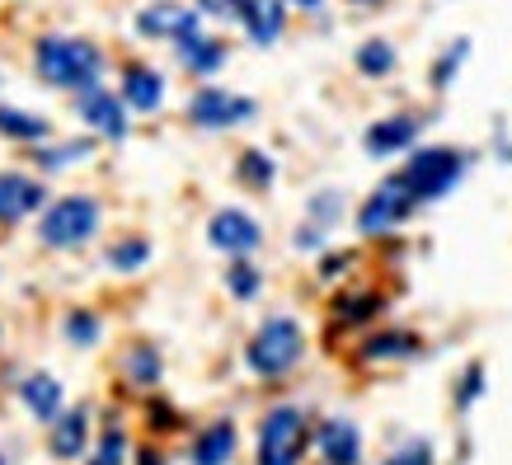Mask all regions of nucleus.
I'll use <instances>...</instances> for the list:
<instances>
[{"instance_id": "1", "label": "nucleus", "mask_w": 512, "mask_h": 465, "mask_svg": "<svg viewBox=\"0 0 512 465\" xmlns=\"http://www.w3.org/2000/svg\"><path fill=\"white\" fill-rule=\"evenodd\" d=\"M33 71L47 80V85H57V90H90L99 85V71H104V52L85 38H62V33H52V38H38L33 47Z\"/></svg>"}, {"instance_id": "2", "label": "nucleus", "mask_w": 512, "mask_h": 465, "mask_svg": "<svg viewBox=\"0 0 512 465\" xmlns=\"http://www.w3.org/2000/svg\"><path fill=\"white\" fill-rule=\"evenodd\" d=\"M470 155L456 151V146H419V151H409V165H404V184L414 188V198L423 202H437L447 198L451 188L461 184V174H466Z\"/></svg>"}, {"instance_id": "3", "label": "nucleus", "mask_w": 512, "mask_h": 465, "mask_svg": "<svg viewBox=\"0 0 512 465\" xmlns=\"http://www.w3.org/2000/svg\"><path fill=\"white\" fill-rule=\"evenodd\" d=\"M301 353H306V334H301L292 315H268L245 348L249 367L259 376H287L301 362Z\"/></svg>"}, {"instance_id": "4", "label": "nucleus", "mask_w": 512, "mask_h": 465, "mask_svg": "<svg viewBox=\"0 0 512 465\" xmlns=\"http://www.w3.org/2000/svg\"><path fill=\"white\" fill-rule=\"evenodd\" d=\"M306 442H311L306 414L296 404H278L259 423V465H301Z\"/></svg>"}, {"instance_id": "5", "label": "nucleus", "mask_w": 512, "mask_h": 465, "mask_svg": "<svg viewBox=\"0 0 512 465\" xmlns=\"http://www.w3.org/2000/svg\"><path fill=\"white\" fill-rule=\"evenodd\" d=\"M99 231V202L85 198V193H71V198H57L38 221V240L47 249H76L85 245L90 235Z\"/></svg>"}, {"instance_id": "6", "label": "nucleus", "mask_w": 512, "mask_h": 465, "mask_svg": "<svg viewBox=\"0 0 512 465\" xmlns=\"http://www.w3.org/2000/svg\"><path fill=\"white\" fill-rule=\"evenodd\" d=\"M414 207H419V198H414V188L404 184V174H390V179L376 184L372 198L357 207V231L362 235H390L395 226H404V221L414 217Z\"/></svg>"}, {"instance_id": "7", "label": "nucleus", "mask_w": 512, "mask_h": 465, "mask_svg": "<svg viewBox=\"0 0 512 465\" xmlns=\"http://www.w3.org/2000/svg\"><path fill=\"white\" fill-rule=\"evenodd\" d=\"M254 99H245V94H231L221 90V85H202V90H193V99H188V123L207 127V132H221V127H240L254 118Z\"/></svg>"}, {"instance_id": "8", "label": "nucleus", "mask_w": 512, "mask_h": 465, "mask_svg": "<svg viewBox=\"0 0 512 465\" xmlns=\"http://www.w3.org/2000/svg\"><path fill=\"white\" fill-rule=\"evenodd\" d=\"M207 240H212V249L231 254V259H249L254 249L264 245V231H259V221L249 217V212L221 207V212H212V221H207Z\"/></svg>"}, {"instance_id": "9", "label": "nucleus", "mask_w": 512, "mask_h": 465, "mask_svg": "<svg viewBox=\"0 0 512 465\" xmlns=\"http://www.w3.org/2000/svg\"><path fill=\"white\" fill-rule=\"evenodd\" d=\"M76 113H80V123H90L99 137H109V141H123L127 137V104H123V94L104 90V85L80 90L76 94Z\"/></svg>"}, {"instance_id": "10", "label": "nucleus", "mask_w": 512, "mask_h": 465, "mask_svg": "<svg viewBox=\"0 0 512 465\" xmlns=\"http://www.w3.org/2000/svg\"><path fill=\"white\" fill-rule=\"evenodd\" d=\"M137 33L141 38H174V43H184V38L202 33V10H184L174 0H160V5H146L137 15Z\"/></svg>"}, {"instance_id": "11", "label": "nucleus", "mask_w": 512, "mask_h": 465, "mask_svg": "<svg viewBox=\"0 0 512 465\" xmlns=\"http://www.w3.org/2000/svg\"><path fill=\"white\" fill-rule=\"evenodd\" d=\"M419 132H423V123L414 118V113H390V118H381V123L367 127L362 146H367L372 160H390V155H400V151H414Z\"/></svg>"}, {"instance_id": "12", "label": "nucleus", "mask_w": 512, "mask_h": 465, "mask_svg": "<svg viewBox=\"0 0 512 465\" xmlns=\"http://www.w3.org/2000/svg\"><path fill=\"white\" fill-rule=\"evenodd\" d=\"M43 198H47V188L38 179L0 170V221H24L33 212H43Z\"/></svg>"}, {"instance_id": "13", "label": "nucleus", "mask_w": 512, "mask_h": 465, "mask_svg": "<svg viewBox=\"0 0 512 465\" xmlns=\"http://www.w3.org/2000/svg\"><path fill=\"white\" fill-rule=\"evenodd\" d=\"M118 94H123L127 109L156 113L160 104H165V76H160L156 66H146V62H127V66H123V85H118Z\"/></svg>"}, {"instance_id": "14", "label": "nucleus", "mask_w": 512, "mask_h": 465, "mask_svg": "<svg viewBox=\"0 0 512 465\" xmlns=\"http://www.w3.org/2000/svg\"><path fill=\"white\" fill-rule=\"evenodd\" d=\"M240 29L249 33L254 47H273L287 33V5L282 0H249L240 10Z\"/></svg>"}, {"instance_id": "15", "label": "nucleus", "mask_w": 512, "mask_h": 465, "mask_svg": "<svg viewBox=\"0 0 512 465\" xmlns=\"http://www.w3.org/2000/svg\"><path fill=\"white\" fill-rule=\"evenodd\" d=\"M315 442H320L325 465H357V461H362V433H357V423H348V419L320 423Z\"/></svg>"}, {"instance_id": "16", "label": "nucleus", "mask_w": 512, "mask_h": 465, "mask_svg": "<svg viewBox=\"0 0 512 465\" xmlns=\"http://www.w3.org/2000/svg\"><path fill=\"white\" fill-rule=\"evenodd\" d=\"M174 52H179L184 71H193V76H217L221 66H226V57H231V52H226V43H221V38H207V33L184 38Z\"/></svg>"}, {"instance_id": "17", "label": "nucleus", "mask_w": 512, "mask_h": 465, "mask_svg": "<svg viewBox=\"0 0 512 465\" xmlns=\"http://www.w3.org/2000/svg\"><path fill=\"white\" fill-rule=\"evenodd\" d=\"M85 437H90V419L76 409V414H62V419L52 423L47 447H52V456H57V461H76L80 447H85Z\"/></svg>"}, {"instance_id": "18", "label": "nucleus", "mask_w": 512, "mask_h": 465, "mask_svg": "<svg viewBox=\"0 0 512 465\" xmlns=\"http://www.w3.org/2000/svg\"><path fill=\"white\" fill-rule=\"evenodd\" d=\"M0 137L10 141H47L52 137V123L38 118L29 109H10V104H0Z\"/></svg>"}, {"instance_id": "19", "label": "nucleus", "mask_w": 512, "mask_h": 465, "mask_svg": "<svg viewBox=\"0 0 512 465\" xmlns=\"http://www.w3.org/2000/svg\"><path fill=\"white\" fill-rule=\"evenodd\" d=\"M19 395H24V404H29L43 423L62 414V386H57L52 376H29V381L19 386Z\"/></svg>"}, {"instance_id": "20", "label": "nucleus", "mask_w": 512, "mask_h": 465, "mask_svg": "<svg viewBox=\"0 0 512 465\" xmlns=\"http://www.w3.org/2000/svg\"><path fill=\"white\" fill-rule=\"evenodd\" d=\"M235 451V428L231 423H212L207 433L198 437V447H193V461L198 465H226Z\"/></svg>"}, {"instance_id": "21", "label": "nucleus", "mask_w": 512, "mask_h": 465, "mask_svg": "<svg viewBox=\"0 0 512 465\" xmlns=\"http://www.w3.org/2000/svg\"><path fill=\"white\" fill-rule=\"evenodd\" d=\"M353 66L362 71L367 80H381L395 71V47L386 43V38H367V43L353 52Z\"/></svg>"}, {"instance_id": "22", "label": "nucleus", "mask_w": 512, "mask_h": 465, "mask_svg": "<svg viewBox=\"0 0 512 465\" xmlns=\"http://www.w3.org/2000/svg\"><path fill=\"white\" fill-rule=\"evenodd\" d=\"M367 362H395V357H414L419 353V339L409 334V329H390V334H376L367 339Z\"/></svg>"}, {"instance_id": "23", "label": "nucleus", "mask_w": 512, "mask_h": 465, "mask_svg": "<svg viewBox=\"0 0 512 465\" xmlns=\"http://www.w3.org/2000/svg\"><path fill=\"white\" fill-rule=\"evenodd\" d=\"M235 179L245 188H268L278 179V165H273V155H264V151H245L235 160Z\"/></svg>"}, {"instance_id": "24", "label": "nucleus", "mask_w": 512, "mask_h": 465, "mask_svg": "<svg viewBox=\"0 0 512 465\" xmlns=\"http://www.w3.org/2000/svg\"><path fill=\"white\" fill-rule=\"evenodd\" d=\"M466 57H470V38H456L433 66V90H451V80H456V71L466 66Z\"/></svg>"}, {"instance_id": "25", "label": "nucleus", "mask_w": 512, "mask_h": 465, "mask_svg": "<svg viewBox=\"0 0 512 465\" xmlns=\"http://www.w3.org/2000/svg\"><path fill=\"white\" fill-rule=\"evenodd\" d=\"M376 310H381V296L376 292H357V296H339L334 301V315H339L343 325H362V320H372Z\"/></svg>"}, {"instance_id": "26", "label": "nucleus", "mask_w": 512, "mask_h": 465, "mask_svg": "<svg viewBox=\"0 0 512 465\" xmlns=\"http://www.w3.org/2000/svg\"><path fill=\"white\" fill-rule=\"evenodd\" d=\"M146 259H151V245H146L141 235H132V240H118V245L109 249V264L118 268V273H137Z\"/></svg>"}, {"instance_id": "27", "label": "nucleus", "mask_w": 512, "mask_h": 465, "mask_svg": "<svg viewBox=\"0 0 512 465\" xmlns=\"http://www.w3.org/2000/svg\"><path fill=\"white\" fill-rule=\"evenodd\" d=\"M226 287H231V296H240V301H249V296H259V287H264V278H259V268L245 264V259H235L231 273H226Z\"/></svg>"}, {"instance_id": "28", "label": "nucleus", "mask_w": 512, "mask_h": 465, "mask_svg": "<svg viewBox=\"0 0 512 465\" xmlns=\"http://www.w3.org/2000/svg\"><path fill=\"white\" fill-rule=\"evenodd\" d=\"M127 372H132V381H137V386H156V381H160L156 348H137V353L127 357Z\"/></svg>"}, {"instance_id": "29", "label": "nucleus", "mask_w": 512, "mask_h": 465, "mask_svg": "<svg viewBox=\"0 0 512 465\" xmlns=\"http://www.w3.org/2000/svg\"><path fill=\"white\" fill-rule=\"evenodd\" d=\"M85 155H90V141H66V146H57V151L38 155V165H43V170H62V165H76V160H85Z\"/></svg>"}, {"instance_id": "30", "label": "nucleus", "mask_w": 512, "mask_h": 465, "mask_svg": "<svg viewBox=\"0 0 512 465\" xmlns=\"http://www.w3.org/2000/svg\"><path fill=\"white\" fill-rule=\"evenodd\" d=\"M66 339L71 343H94L99 339V320H94L90 310H76V315L66 320Z\"/></svg>"}, {"instance_id": "31", "label": "nucleus", "mask_w": 512, "mask_h": 465, "mask_svg": "<svg viewBox=\"0 0 512 465\" xmlns=\"http://www.w3.org/2000/svg\"><path fill=\"white\" fill-rule=\"evenodd\" d=\"M386 465H433V447L428 442H404L395 456H386Z\"/></svg>"}, {"instance_id": "32", "label": "nucleus", "mask_w": 512, "mask_h": 465, "mask_svg": "<svg viewBox=\"0 0 512 465\" xmlns=\"http://www.w3.org/2000/svg\"><path fill=\"white\" fill-rule=\"evenodd\" d=\"M123 451H127L123 433H118V428H109V433H104V442H99V456H94V465H123Z\"/></svg>"}, {"instance_id": "33", "label": "nucleus", "mask_w": 512, "mask_h": 465, "mask_svg": "<svg viewBox=\"0 0 512 465\" xmlns=\"http://www.w3.org/2000/svg\"><path fill=\"white\" fill-rule=\"evenodd\" d=\"M249 0H198L202 15H217V19H240V10H245Z\"/></svg>"}, {"instance_id": "34", "label": "nucleus", "mask_w": 512, "mask_h": 465, "mask_svg": "<svg viewBox=\"0 0 512 465\" xmlns=\"http://www.w3.org/2000/svg\"><path fill=\"white\" fill-rule=\"evenodd\" d=\"M480 381H484V367L475 362V367L466 372V381H461V404H470L475 395H480Z\"/></svg>"}, {"instance_id": "35", "label": "nucleus", "mask_w": 512, "mask_h": 465, "mask_svg": "<svg viewBox=\"0 0 512 465\" xmlns=\"http://www.w3.org/2000/svg\"><path fill=\"white\" fill-rule=\"evenodd\" d=\"M320 235H325L320 226H301V231H296V249H320V245H325Z\"/></svg>"}, {"instance_id": "36", "label": "nucleus", "mask_w": 512, "mask_h": 465, "mask_svg": "<svg viewBox=\"0 0 512 465\" xmlns=\"http://www.w3.org/2000/svg\"><path fill=\"white\" fill-rule=\"evenodd\" d=\"M311 212H315L320 221H334V217H339V202H334V193H320V202H315Z\"/></svg>"}, {"instance_id": "37", "label": "nucleus", "mask_w": 512, "mask_h": 465, "mask_svg": "<svg viewBox=\"0 0 512 465\" xmlns=\"http://www.w3.org/2000/svg\"><path fill=\"white\" fill-rule=\"evenodd\" d=\"M353 264V254H334V259H325V278H339V268Z\"/></svg>"}, {"instance_id": "38", "label": "nucleus", "mask_w": 512, "mask_h": 465, "mask_svg": "<svg viewBox=\"0 0 512 465\" xmlns=\"http://www.w3.org/2000/svg\"><path fill=\"white\" fill-rule=\"evenodd\" d=\"M292 5H296V10H311V15H315V10H320L325 0H292Z\"/></svg>"}, {"instance_id": "39", "label": "nucleus", "mask_w": 512, "mask_h": 465, "mask_svg": "<svg viewBox=\"0 0 512 465\" xmlns=\"http://www.w3.org/2000/svg\"><path fill=\"white\" fill-rule=\"evenodd\" d=\"M141 465H160V456L156 451H141Z\"/></svg>"}, {"instance_id": "40", "label": "nucleus", "mask_w": 512, "mask_h": 465, "mask_svg": "<svg viewBox=\"0 0 512 465\" xmlns=\"http://www.w3.org/2000/svg\"><path fill=\"white\" fill-rule=\"evenodd\" d=\"M353 5H381V0H353Z\"/></svg>"}]
</instances>
